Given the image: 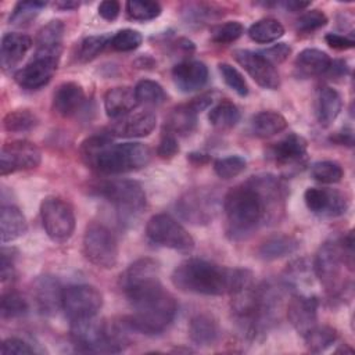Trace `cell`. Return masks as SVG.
<instances>
[{
	"label": "cell",
	"instance_id": "6da1fadb",
	"mask_svg": "<svg viewBox=\"0 0 355 355\" xmlns=\"http://www.w3.org/2000/svg\"><path fill=\"white\" fill-rule=\"evenodd\" d=\"M286 198L284 182L270 173L251 176L232 187L223 198L227 237L245 240L261 226L277 222L284 212Z\"/></svg>",
	"mask_w": 355,
	"mask_h": 355
},
{
	"label": "cell",
	"instance_id": "7a4b0ae2",
	"mask_svg": "<svg viewBox=\"0 0 355 355\" xmlns=\"http://www.w3.org/2000/svg\"><path fill=\"white\" fill-rule=\"evenodd\" d=\"M133 313L125 318L129 330L154 336L162 333L175 319L178 304L159 282V266L151 258L133 262L119 280Z\"/></svg>",
	"mask_w": 355,
	"mask_h": 355
},
{
	"label": "cell",
	"instance_id": "3957f363",
	"mask_svg": "<svg viewBox=\"0 0 355 355\" xmlns=\"http://www.w3.org/2000/svg\"><path fill=\"white\" fill-rule=\"evenodd\" d=\"M172 283L184 293L201 295L234 294L252 283L248 269L220 266L209 261L191 258L178 265L172 273Z\"/></svg>",
	"mask_w": 355,
	"mask_h": 355
},
{
	"label": "cell",
	"instance_id": "277c9868",
	"mask_svg": "<svg viewBox=\"0 0 355 355\" xmlns=\"http://www.w3.org/2000/svg\"><path fill=\"white\" fill-rule=\"evenodd\" d=\"M80 154L86 165L105 175L141 169L151 158V151L146 144L135 141L112 143L108 133L86 139L80 146Z\"/></svg>",
	"mask_w": 355,
	"mask_h": 355
},
{
	"label": "cell",
	"instance_id": "5b68a950",
	"mask_svg": "<svg viewBox=\"0 0 355 355\" xmlns=\"http://www.w3.org/2000/svg\"><path fill=\"white\" fill-rule=\"evenodd\" d=\"M71 340L78 351L96 354L121 352L128 344L123 327L96 316L71 322Z\"/></svg>",
	"mask_w": 355,
	"mask_h": 355
},
{
	"label": "cell",
	"instance_id": "8992f818",
	"mask_svg": "<svg viewBox=\"0 0 355 355\" xmlns=\"http://www.w3.org/2000/svg\"><path fill=\"white\" fill-rule=\"evenodd\" d=\"M97 193L114 205L121 220L135 219L146 207V193L135 180H107L98 184Z\"/></svg>",
	"mask_w": 355,
	"mask_h": 355
},
{
	"label": "cell",
	"instance_id": "52a82bcc",
	"mask_svg": "<svg viewBox=\"0 0 355 355\" xmlns=\"http://www.w3.org/2000/svg\"><path fill=\"white\" fill-rule=\"evenodd\" d=\"M83 254L93 265L111 269L118 262V243L112 232L101 223L87 225L83 234Z\"/></svg>",
	"mask_w": 355,
	"mask_h": 355
},
{
	"label": "cell",
	"instance_id": "ba28073f",
	"mask_svg": "<svg viewBox=\"0 0 355 355\" xmlns=\"http://www.w3.org/2000/svg\"><path fill=\"white\" fill-rule=\"evenodd\" d=\"M40 218L44 232L55 243L67 241L75 230L73 208L64 198L46 197L40 205Z\"/></svg>",
	"mask_w": 355,
	"mask_h": 355
},
{
	"label": "cell",
	"instance_id": "9c48e42d",
	"mask_svg": "<svg viewBox=\"0 0 355 355\" xmlns=\"http://www.w3.org/2000/svg\"><path fill=\"white\" fill-rule=\"evenodd\" d=\"M147 239L161 247L189 252L194 248L191 234L171 215L157 214L151 216L146 226Z\"/></svg>",
	"mask_w": 355,
	"mask_h": 355
},
{
	"label": "cell",
	"instance_id": "30bf717a",
	"mask_svg": "<svg viewBox=\"0 0 355 355\" xmlns=\"http://www.w3.org/2000/svg\"><path fill=\"white\" fill-rule=\"evenodd\" d=\"M345 266L344 255L338 241H324L313 259V270L327 293L338 294L344 288L341 273Z\"/></svg>",
	"mask_w": 355,
	"mask_h": 355
},
{
	"label": "cell",
	"instance_id": "8fae6325",
	"mask_svg": "<svg viewBox=\"0 0 355 355\" xmlns=\"http://www.w3.org/2000/svg\"><path fill=\"white\" fill-rule=\"evenodd\" d=\"M103 306L101 293L90 284H71L62 290V309L73 320L93 318Z\"/></svg>",
	"mask_w": 355,
	"mask_h": 355
},
{
	"label": "cell",
	"instance_id": "7c38bea8",
	"mask_svg": "<svg viewBox=\"0 0 355 355\" xmlns=\"http://www.w3.org/2000/svg\"><path fill=\"white\" fill-rule=\"evenodd\" d=\"M218 209V200L212 191L196 189L184 193L176 201V212L193 225L209 223Z\"/></svg>",
	"mask_w": 355,
	"mask_h": 355
},
{
	"label": "cell",
	"instance_id": "4fadbf2b",
	"mask_svg": "<svg viewBox=\"0 0 355 355\" xmlns=\"http://www.w3.org/2000/svg\"><path fill=\"white\" fill-rule=\"evenodd\" d=\"M42 161L39 147L28 140H14L3 144L0 153L1 176L36 168Z\"/></svg>",
	"mask_w": 355,
	"mask_h": 355
},
{
	"label": "cell",
	"instance_id": "5bb4252c",
	"mask_svg": "<svg viewBox=\"0 0 355 355\" xmlns=\"http://www.w3.org/2000/svg\"><path fill=\"white\" fill-rule=\"evenodd\" d=\"M233 57L244 71L252 78V80L263 89L276 90L280 86V76L275 65L263 58L259 51L251 50H234Z\"/></svg>",
	"mask_w": 355,
	"mask_h": 355
},
{
	"label": "cell",
	"instance_id": "9a60e30c",
	"mask_svg": "<svg viewBox=\"0 0 355 355\" xmlns=\"http://www.w3.org/2000/svg\"><path fill=\"white\" fill-rule=\"evenodd\" d=\"M308 209L320 218H337L345 214L348 208L347 197L327 187H309L304 194Z\"/></svg>",
	"mask_w": 355,
	"mask_h": 355
},
{
	"label": "cell",
	"instance_id": "2e32d148",
	"mask_svg": "<svg viewBox=\"0 0 355 355\" xmlns=\"http://www.w3.org/2000/svg\"><path fill=\"white\" fill-rule=\"evenodd\" d=\"M58 67V60L37 57L28 62L25 67L17 71L14 79L15 82L28 90H35L46 86L54 76Z\"/></svg>",
	"mask_w": 355,
	"mask_h": 355
},
{
	"label": "cell",
	"instance_id": "e0dca14e",
	"mask_svg": "<svg viewBox=\"0 0 355 355\" xmlns=\"http://www.w3.org/2000/svg\"><path fill=\"white\" fill-rule=\"evenodd\" d=\"M157 125V116L151 111H136L122 118L114 119L108 128V135L115 137H144L148 136Z\"/></svg>",
	"mask_w": 355,
	"mask_h": 355
},
{
	"label": "cell",
	"instance_id": "ac0fdd59",
	"mask_svg": "<svg viewBox=\"0 0 355 355\" xmlns=\"http://www.w3.org/2000/svg\"><path fill=\"white\" fill-rule=\"evenodd\" d=\"M319 302L315 297L295 294L290 298L287 305V318L291 326L302 337L318 324Z\"/></svg>",
	"mask_w": 355,
	"mask_h": 355
},
{
	"label": "cell",
	"instance_id": "d6986e66",
	"mask_svg": "<svg viewBox=\"0 0 355 355\" xmlns=\"http://www.w3.org/2000/svg\"><path fill=\"white\" fill-rule=\"evenodd\" d=\"M62 290L60 282L50 275L39 276L33 283V297L43 315H54L62 308Z\"/></svg>",
	"mask_w": 355,
	"mask_h": 355
},
{
	"label": "cell",
	"instance_id": "ffe728a7",
	"mask_svg": "<svg viewBox=\"0 0 355 355\" xmlns=\"http://www.w3.org/2000/svg\"><path fill=\"white\" fill-rule=\"evenodd\" d=\"M172 79L180 92L183 93L196 92L207 83L208 68L201 61L187 60L173 67Z\"/></svg>",
	"mask_w": 355,
	"mask_h": 355
},
{
	"label": "cell",
	"instance_id": "44dd1931",
	"mask_svg": "<svg viewBox=\"0 0 355 355\" xmlns=\"http://www.w3.org/2000/svg\"><path fill=\"white\" fill-rule=\"evenodd\" d=\"M306 148L308 143L302 136L288 133L272 147V157L282 166H294L305 161Z\"/></svg>",
	"mask_w": 355,
	"mask_h": 355
},
{
	"label": "cell",
	"instance_id": "7402d4cb",
	"mask_svg": "<svg viewBox=\"0 0 355 355\" xmlns=\"http://www.w3.org/2000/svg\"><path fill=\"white\" fill-rule=\"evenodd\" d=\"M65 26L60 19H53L40 28L36 36L37 57H47L60 60L62 50V37Z\"/></svg>",
	"mask_w": 355,
	"mask_h": 355
},
{
	"label": "cell",
	"instance_id": "603a6c76",
	"mask_svg": "<svg viewBox=\"0 0 355 355\" xmlns=\"http://www.w3.org/2000/svg\"><path fill=\"white\" fill-rule=\"evenodd\" d=\"M32 47V39L19 32H8L1 37L0 44V65L3 69L15 67Z\"/></svg>",
	"mask_w": 355,
	"mask_h": 355
},
{
	"label": "cell",
	"instance_id": "cb8c5ba5",
	"mask_svg": "<svg viewBox=\"0 0 355 355\" xmlns=\"http://www.w3.org/2000/svg\"><path fill=\"white\" fill-rule=\"evenodd\" d=\"M137 104L139 101L136 98L135 89L129 86L112 87L104 94L105 114L111 119H118L130 114Z\"/></svg>",
	"mask_w": 355,
	"mask_h": 355
},
{
	"label": "cell",
	"instance_id": "d4e9b609",
	"mask_svg": "<svg viewBox=\"0 0 355 355\" xmlns=\"http://www.w3.org/2000/svg\"><path fill=\"white\" fill-rule=\"evenodd\" d=\"M85 90L76 82L61 83L53 96V108L61 116H71L82 107Z\"/></svg>",
	"mask_w": 355,
	"mask_h": 355
},
{
	"label": "cell",
	"instance_id": "484cf974",
	"mask_svg": "<svg viewBox=\"0 0 355 355\" xmlns=\"http://www.w3.org/2000/svg\"><path fill=\"white\" fill-rule=\"evenodd\" d=\"M330 64L331 58L327 53L319 49H305L297 55L294 69L298 78L306 79L326 73Z\"/></svg>",
	"mask_w": 355,
	"mask_h": 355
},
{
	"label": "cell",
	"instance_id": "4316f807",
	"mask_svg": "<svg viewBox=\"0 0 355 355\" xmlns=\"http://www.w3.org/2000/svg\"><path fill=\"white\" fill-rule=\"evenodd\" d=\"M198 114L200 112L191 105V103L175 107L165 118V133H169L175 137L190 135L197 126Z\"/></svg>",
	"mask_w": 355,
	"mask_h": 355
},
{
	"label": "cell",
	"instance_id": "83f0119b",
	"mask_svg": "<svg viewBox=\"0 0 355 355\" xmlns=\"http://www.w3.org/2000/svg\"><path fill=\"white\" fill-rule=\"evenodd\" d=\"M220 329L218 322L208 313H198L189 323V337L200 347H208L218 341Z\"/></svg>",
	"mask_w": 355,
	"mask_h": 355
},
{
	"label": "cell",
	"instance_id": "f1b7e54d",
	"mask_svg": "<svg viewBox=\"0 0 355 355\" xmlns=\"http://www.w3.org/2000/svg\"><path fill=\"white\" fill-rule=\"evenodd\" d=\"M28 230L22 211L15 205H3L0 211V237L1 243H8L24 236Z\"/></svg>",
	"mask_w": 355,
	"mask_h": 355
},
{
	"label": "cell",
	"instance_id": "f546056e",
	"mask_svg": "<svg viewBox=\"0 0 355 355\" xmlns=\"http://www.w3.org/2000/svg\"><path fill=\"white\" fill-rule=\"evenodd\" d=\"M300 247L298 239L291 234L276 233L266 237L258 248V254L262 259L273 261L295 252Z\"/></svg>",
	"mask_w": 355,
	"mask_h": 355
},
{
	"label": "cell",
	"instance_id": "4dcf8cb0",
	"mask_svg": "<svg viewBox=\"0 0 355 355\" xmlns=\"http://www.w3.org/2000/svg\"><path fill=\"white\" fill-rule=\"evenodd\" d=\"M343 107V100L340 93L330 87L324 86L318 92L316 97V118L322 126H329L338 116Z\"/></svg>",
	"mask_w": 355,
	"mask_h": 355
},
{
	"label": "cell",
	"instance_id": "1f68e13d",
	"mask_svg": "<svg viewBox=\"0 0 355 355\" xmlns=\"http://www.w3.org/2000/svg\"><path fill=\"white\" fill-rule=\"evenodd\" d=\"M287 128V119L277 111L266 110L255 114L251 119V130L257 137L268 139Z\"/></svg>",
	"mask_w": 355,
	"mask_h": 355
},
{
	"label": "cell",
	"instance_id": "d6a6232c",
	"mask_svg": "<svg viewBox=\"0 0 355 355\" xmlns=\"http://www.w3.org/2000/svg\"><path fill=\"white\" fill-rule=\"evenodd\" d=\"M284 35V26L275 18H262L254 22L248 29V36L255 43L268 44Z\"/></svg>",
	"mask_w": 355,
	"mask_h": 355
},
{
	"label": "cell",
	"instance_id": "836d02e7",
	"mask_svg": "<svg viewBox=\"0 0 355 355\" xmlns=\"http://www.w3.org/2000/svg\"><path fill=\"white\" fill-rule=\"evenodd\" d=\"M240 116V110L229 100H222L215 107H212L208 114L211 125L222 130L234 128L239 123Z\"/></svg>",
	"mask_w": 355,
	"mask_h": 355
},
{
	"label": "cell",
	"instance_id": "e575fe53",
	"mask_svg": "<svg viewBox=\"0 0 355 355\" xmlns=\"http://www.w3.org/2000/svg\"><path fill=\"white\" fill-rule=\"evenodd\" d=\"M305 344L312 352H322L333 345L337 340V331L327 324H316L304 336Z\"/></svg>",
	"mask_w": 355,
	"mask_h": 355
},
{
	"label": "cell",
	"instance_id": "d590c367",
	"mask_svg": "<svg viewBox=\"0 0 355 355\" xmlns=\"http://www.w3.org/2000/svg\"><path fill=\"white\" fill-rule=\"evenodd\" d=\"M135 93L139 104L144 105H161L168 98L164 87L151 79L139 80L135 86Z\"/></svg>",
	"mask_w": 355,
	"mask_h": 355
},
{
	"label": "cell",
	"instance_id": "8d00e7d4",
	"mask_svg": "<svg viewBox=\"0 0 355 355\" xmlns=\"http://www.w3.org/2000/svg\"><path fill=\"white\" fill-rule=\"evenodd\" d=\"M37 116L29 110H15L10 111L4 119L3 126L10 133H24L29 132L37 125Z\"/></svg>",
	"mask_w": 355,
	"mask_h": 355
},
{
	"label": "cell",
	"instance_id": "74e56055",
	"mask_svg": "<svg viewBox=\"0 0 355 355\" xmlns=\"http://www.w3.org/2000/svg\"><path fill=\"white\" fill-rule=\"evenodd\" d=\"M111 36L110 35H94V36H87L85 37L76 51V58L80 62H89L94 60L105 47L110 44Z\"/></svg>",
	"mask_w": 355,
	"mask_h": 355
},
{
	"label": "cell",
	"instance_id": "f35d334b",
	"mask_svg": "<svg viewBox=\"0 0 355 355\" xmlns=\"http://www.w3.org/2000/svg\"><path fill=\"white\" fill-rule=\"evenodd\" d=\"M29 309L26 300L17 291L3 293L0 300V313L3 319H12L25 315Z\"/></svg>",
	"mask_w": 355,
	"mask_h": 355
},
{
	"label": "cell",
	"instance_id": "ab89813d",
	"mask_svg": "<svg viewBox=\"0 0 355 355\" xmlns=\"http://www.w3.org/2000/svg\"><path fill=\"white\" fill-rule=\"evenodd\" d=\"M47 6L46 1H39V0H26V1H19L15 4L11 15H10V24L22 26L29 24L42 8Z\"/></svg>",
	"mask_w": 355,
	"mask_h": 355
},
{
	"label": "cell",
	"instance_id": "60d3db41",
	"mask_svg": "<svg viewBox=\"0 0 355 355\" xmlns=\"http://www.w3.org/2000/svg\"><path fill=\"white\" fill-rule=\"evenodd\" d=\"M311 175L315 180L330 184V183L340 182L344 175V171L338 162L324 159V161H318L311 166Z\"/></svg>",
	"mask_w": 355,
	"mask_h": 355
},
{
	"label": "cell",
	"instance_id": "b9f144b4",
	"mask_svg": "<svg viewBox=\"0 0 355 355\" xmlns=\"http://www.w3.org/2000/svg\"><path fill=\"white\" fill-rule=\"evenodd\" d=\"M162 8L157 1H126V14L133 21H151L161 14Z\"/></svg>",
	"mask_w": 355,
	"mask_h": 355
},
{
	"label": "cell",
	"instance_id": "7bdbcfd3",
	"mask_svg": "<svg viewBox=\"0 0 355 355\" xmlns=\"http://www.w3.org/2000/svg\"><path fill=\"white\" fill-rule=\"evenodd\" d=\"M247 161L240 155H227L219 158L214 164V171L220 179H232L244 172Z\"/></svg>",
	"mask_w": 355,
	"mask_h": 355
},
{
	"label": "cell",
	"instance_id": "ee69618b",
	"mask_svg": "<svg viewBox=\"0 0 355 355\" xmlns=\"http://www.w3.org/2000/svg\"><path fill=\"white\" fill-rule=\"evenodd\" d=\"M244 33V26L239 21H227L212 29L211 39L219 44H227L236 42Z\"/></svg>",
	"mask_w": 355,
	"mask_h": 355
},
{
	"label": "cell",
	"instance_id": "f6af8a7d",
	"mask_svg": "<svg viewBox=\"0 0 355 355\" xmlns=\"http://www.w3.org/2000/svg\"><path fill=\"white\" fill-rule=\"evenodd\" d=\"M141 35L135 29H121L114 36H111V47L116 51H132L141 44Z\"/></svg>",
	"mask_w": 355,
	"mask_h": 355
},
{
	"label": "cell",
	"instance_id": "bcb514c9",
	"mask_svg": "<svg viewBox=\"0 0 355 355\" xmlns=\"http://www.w3.org/2000/svg\"><path fill=\"white\" fill-rule=\"evenodd\" d=\"M219 72L225 80V83L236 92L240 97H245L248 94V85L244 79V76L230 64L227 62H220L219 65Z\"/></svg>",
	"mask_w": 355,
	"mask_h": 355
},
{
	"label": "cell",
	"instance_id": "7dc6e473",
	"mask_svg": "<svg viewBox=\"0 0 355 355\" xmlns=\"http://www.w3.org/2000/svg\"><path fill=\"white\" fill-rule=\"evenodd\" d=\"M327 24V17L320 10H311L300 15V18L295 21V28L298 32L309 33L313 32Z\"/></svg>",
	"mask_w": 355,
	"mask_h": 355
},
{
	"label": "cell",
	"instance_id": "c3c4849f",
	"mask_svg": "<svg viewBox=\"0 0 355 355\" xmlns=\"http://www.w3.org/2000/svg\"><path fill=\"white\" fill-rule=\"evenodd\" d=\"M1 355H25V354H35V348L22 338L10 337L6 338L0 348Z\"/></svg>",
	"mask_w": 355,
	"mask_h": 355
},
{
	"label": "cell",
	"instance_id": "681fc988",
	"mask_svg": "<svg viewBox=\"0 0 355 355\" xmlns=\"http://www.w3.org/2000/svg\"><path fill=\"white\" fill-rule=\"evenodd\" d=\"M291 53V47L286 43H276L272 47H266L265 50L259 51V54L266 58L272 65L280 64L287 60V57Z\"/></svg>",
	"mask_w": 355,
	"mask_h": 355
},
{
	"label": "cell",
	"instance_id": "f907efd6",
	"mask_svg": "<svg viewBox=\"0 0 355 355\" xmlns=\"http://www.w3.org/2000/svg\"><path fill=\"white\" fill-rule=\"evenodd\" d=\"M178 151H179L178 139L169 133H164V136L157 147V154L161 158H172L178 154Z\"/></svg>",
	"mask_w": 355,
	"mask_h": 355
},
{
	"label": "cell",
	"instance_id": "816d5d0a",
	"mask_svg": "<svg viewBox=\"0 0 355 355\" xmlns=\"http://www.w3.org/2000/svg\"><path fill=\"white\" fill-rule=\"evenodd\" d=\"M0 277H1L3 283H6L7 280L14 277V259L11 257V250H7V248L1 250Z\"/></svg>",
	"mask_w": 355,
	"mask_h": 355
},
{
	"label": "cell",
	"instance_id": "f5cc1de1",
	"mask_svg": "<svg viewBox=\"0 0 355 355\" xmlns=\"http://www.w3.org/2000/svg\"><path fill=\"white\" fill-rule=\"evenodd\" d=\"M121 11V4L116 0H105L98 4V14L107 21H114Z\"/></svg>",
	"mask_w": 355,
	"mask_h": 355
},
{
	"label": "cell",
	"instance_id": "db71d44e",
	"mask_svg": "<svg viewBox=\"0 0 355 355\" xmlns=\"http://www.w3.org/2000/svg\"><path fill=\"white\" fill-rule=\"evenodd\" d=\"M326 43L337 50H347V49H352L354 47V40L344 36V35H338V33H327L326 35Z\"/></svg>",
	"mask_w": 355,
	"mask_h": 355
},
{
	"label": "cell",
	"instance_id": "11a10c76",
	"mask_svg": "<svg viewBox=\"0 0 355 355\" xmlns=\"http://www.w3.org/2000/svg\"><path fill=\"white\" fill-rule=\"evenodd\" d=\"M283 7L291 12H297V11H302L305 8H308L311 6V1H301V0H288V1H283L282 3Z\"/></svg>",
	"mask_w": 355,
	"mask_h": 355
},
{
	"label": "cell",
	"instance_id": "9f6ffc18",
	"mask_svg": "<svg viewBox=\"0 0 355 355\" xmlns=\"http://www.w3.org/2000/svg\"><path fill=\"white\" fill-rule=\"evenodd\" d=\"M333 141L338 143V144H345V146H352L354 143V137H352V132L351 130H347V129H343L341 132L336 133L334 137H331Z\"/></svg>",
	"mask_w": 355,
	"mask_h": 355
},
{
	"label": "cell",
	"instance_id": "6f0895ef",
	"mask_svg": "<svg viewBox=\"0 0 355 355\" xmlns=\"http://www.w3.org/2000/svg\"><path fill=\"white\" fill-rule=\"evenodd\" d=\"M53 6L58 10L62 11H69V10H75L79 7V1H72V0H61V1H55L53 3Z\"/></svg>",
	"mask_w": 355,
	"mask_h": 355
}]
</instances>
